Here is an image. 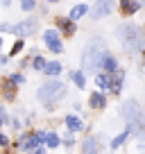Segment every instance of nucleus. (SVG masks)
I'll return each instance as SVG.
<instances>
[{"instance_id":"a878e982","label":"nucleus","mask_w":145,"mask_h":154,"mask_svg":"<svg viewBox=\"0 0 145 154\" xmlns=\"http://www.w3.org/2000/svg\"><path fill=\"white\" fill-rule=\"evenodd\" d=\"M63 143H66L68 147H70V145H72V136H66V138H63Z\"/></svg>"},{"instance_id":"0eeeda50","label":"nucleus","mask_w":145,"mask_h":154,"mask_svg":"<svg viewBox=\"0 0 145 154\" xmlns=\"http://www.w3.org/2000/svg\"><path fill=\"white\" fill-rule=\"evenodd\" d=\"M138 102H134V100H127L125 104L120 106V116L122 118H127V120H131V118H136L138 116Z\"/></svg>"},{"instance_id":"a211bd4d","label":"nucleus","mask_w":145,"mask_h":154,"mask_svg":"<svg viewBox=\"0 0 145 154\" xmlns=\"http://www.w3.org/2000/svg\"><path fill=\"white\" fill-rule=\"evenodd\" d=\"M95 84L100 88H109V86H111V77H109V75H97L95 77Z\"/></svg>"},{"instance_id":"9d476101","label":"nucleus","mask_w":145,"mask_h":154,"mask_svg":"<svg viewBox=\"0 0 145 154\" xmlns=\"http://www.w3.org/2000/svg\"><path fill=\"white\" fill-rule=\"evenodd\" d=\"M57 25L63 29V34H68V36H72V34H75V23H72V18H59Z\"/></svg>"},{"instance_id":"f257e3e1","label":"nucleus","mask_w":145,"mask_h":154,"mask_svg":"<svg viewBox=\"0 0 145 154\" xmlns=\"http://www.w3.org/2000/svg\"><path fill=\"white\" fill-rule=\"evenodd\" d=\"M106 57V43L104 38L95 36L91 38L84 48V54H82V68L86 72H95L97 68H102V59Z\"/></svg>"},{"instance_id":"f3484780","label":"nucleus","mask_w":145,"mask_h":154,"mask_svg":"<svg viewBox=\"0 0 145 154\" xmlns=\"http://www.w3.org/2000/svg\"><path fill=\"white\" fill-rule=\"evenodd\" d=\"M97 149H100V145H97L95 138H86L82 145V152H97Z\"/></svg>"},{"instance_id":"4468645a","label":"nucleus","mask_w":145,"mask_h":154,"mask_svg":"<svg viewBox=\"0 0 145 154\" xmlns=\"http://www.w3.org/2000/svg\"><path fill=\"white\" fill-rule=\"evenodd\" d=\"M43 72L45 75H59V72H61V63H57V61H50V63H45L43 66Z\"/></svg>"},{"instance_id":"cd10ccee","label":"nucleus","mask_w":145,"mask_h":154,"mask_svg":"<svg viewBox=\"0 0 145 154\" xmlns=\"http://www.w3.org/2000/svg\"><path fill=\"white\" fill-rule=\"evenodd\" d=\"M48 2H57V0H48Z\"/></svg>"},{"instance_id":"423d86ee","label":"nucleus","mask_w":145,"mask_h":154,"mask_svg":"<svg viewBox=\"0 0 145 154\" xmlns=\"http://www.w3.org/2000/svg\"><path fill=\"white\" fill-rule=\"evenodd\" d=\"M43 38H45V43H48V48L52 50V52H63L61 38H59V34L54 32V29H45V32H43Z\"/></svg>"},{"instance_id":"393cba45","label":"nucleus","mask_w":145,"mask_h":154,"mask_svg":"<svg viewBox=\"0 0 145 154\" xmlns=\"http://www.w3.org/2000/svg\"><path fill=\"white\" fill-rule=\"evenodd\" d=\"M7 143H9V140H7V136H5V134H0V147H5Z\"/></svg>"},{"instance_id":"39448f33","label":"nucleus","mask_w":145,"mask_h":154,"mask_svg":"<svg viewBox=\"0 0 145 154\" xmlns=\"http://www.w3.org/2000/svg\"><path fill=\"white\" fill-rule=\"evenodd\" d=\"M111 7H113V2L111 0H97L95 5H93V9H91V16L93 18H104V16H109L111 14Z\"/></svg>"},{"instance_id":"5701e85b","label":"nucleus","mask_w":145,"mask_h":154,"mask_svg":"<svg viewBox=\"0 0 145 154\" xmlns=\"http://www.w3.org/2000/svg\"><path fill=\"white\" fill-rule=\"evenodd\" d=\"M20 50H23V41H20V38H18V41H16V43H14V48H11V54H18Z\"/></svg>"},{"instance_id":"6ab92c4d","label":"nucleus","mask_w":145,"mask_h":154,"mask_svg":"<svg viewBox=\"0 0 145 154\" xmlns=\"http://www.w3.org/2000/svg\"><path fill=\"white\" fill-rule=\"evenodd\" d=\"M72 79H75V84H77L79 88L86 86V77H84V72H72Z\"/></svg>"},{"instance_id":"f8f14e48","label":"nucleus","mask_w":145,"mask_h":154,"mask_svg":"<svg viewBox=\"0 0 145 154\" xmlns=\"http://www.w3.org/2000/svg\"><path fill=\"white\" fill-rule=\"evenodd\" d=\"M66 127H68L70 131H79L84 125H82V120H79V118H75V116H66Z\"/></svg>"},{"instance_id":"ddd939ff","label":"nucleus","mask_w":145,"mask_h":154,"mask_svg":"<svg viewBox=\"0 0 145 154\" xmlns=\"http://www.w3.org/2000/svg\"><path fill=\"white\" fill-rule=\"evenodd\" d=\"M39 143H41L39 136L34 134V136H27V138H25V143L20 145V147H23V149H39Z\"/></svg>"},{"instance_id":"7ed1b4c3","label":"nucleus","mask_w":145,"mask_h":154,"mask_svg":"<svg viewBox=\"0 0 145 154\" xmlns=\"http://www.w3.org/2000/svg\"><path fill=\"white\" fill-rule=\"evenodd\" d=\"M63 95H66V86H63L61 82H57V79H50V82H45L43 86L36 91V97H39L41 102H45L48 106H52V102L61 100Z\"/></svg>"},{"instance_id":"6e6552de","label":"nucleus","mask_w":145,"mask_h":154,"mask_svg":"<svg viewBox=\"0 0 145 154\" xmlns=\"http://www.w3.org/2000/svg\"><path fill=\"white\" fill-rule=\"evenodd\" d=\"M136 9H138V2H136V0H120V11L125 16L136 14Z\"/></svg>"},{"instance_id":"9b49d317","label":"nucleus","mask_w":145,"mask_h":154,"mask_svg":"<svg viewBox=\"0 0 145 154\" xmlns=\"http://www.w3.org/2000/svg\"><path fill=\"white\" fill-rule=\"evenodd\" d=\"M88 102H91L93 109H102V106L106 104V97L102 95V93H91V100H88Z\"/></svg>"},{"instance_id":"2eb2a0df","label":"nucleus","mask_w":145,"mask_h":154,"mask_svg":"<svg viewBox=\"0 0 145 154\" xmlns=\"http://www.w3.org/2000/svg\"><path fill=\"white\" fill-rule=\"evenodd\" d=\"M41 140H43L48 147H57V145H59V136H57V134H52V131H48V134L43 131V138H41Z\"/></svg>"},{"instance_id":"aec40b11","label":"nucleus","mask_w":145,"mask_h":154,"mask_svg":"<svg viewBox=\"0 0 145 154\" xmlns=\"http://www.w3.org/2000/svg\"><path fill=\"white\" fill-rule=\"evenodd\" d=\"M127 136H129V131H122L120 136H116V138H113V143H111V147H113V149H116V147H120V145L125 143V138H127Z\"/></svg>"},{"instance_id":"4be33fe9","label":"nucleus","mask_w":145,"mask_h":154,"mask_svg":"<svg viewBox=\"0 0 145 154\" xmlns=\"http://www.w3.org/2000/svg\"><path fill=\"white\" fill-rule=\"evenodd\" d=\"M43 66H45L43 57H34V68H36V70H43Z\"/></svg>"},{"instance_id":"b1692460","label":"nucleus","mask_w":145,"mask_h":154,"mask_svg":"<svg viewBox=\"0 0 145 154\" xmlns=\"http://www.w3.org/2000/svg\"><path fill=\"white\" fill-rule=\"evenodd\" d=\"M11 82L14 84H23V75H11Z\"/></svg>"},{"instance_id":"20e7f679","label":"nucleus","mask_w":145,"mask_h":154,"mask_svg":"<svg viewBox=\"0 0 145 154\" xmlns=\"http://www.w3.org/2000/svg\"><path fill=\"white\" fill-rule=\"evenodd\" d=\"M36 27H39V20L36 18H27V20H20L18 25H14L11 32L18 34V36H29V34L36 32Z\"/></svg>"},{"instance_id":"f03ea898","label":"nucleus","mask_w":145,"mask_h":154,"mask_svg":"<svg viewBox=\"0 0 145 154\" xmlns=\"http://www.w3.org/2000/svg\"><path fill=\"white\" fill-rule=\"evenodd\" d=\"M116 36L122 41L129 52H140L143 50V36H140V29L134 23H125L120 27H116Z\"/></svg>"},{"instance_id":"1a4fd4ad","label":"nucleus","mask_w":145,"mask_h":154,"mask_svg":"<svg viewBox=\"0 0 145 154\" xmlns=\"http://www.w3.org/2000/svg\"><path fill=\"white\" fill-rule=\"evenodd\" d=\"M102 68H104L106 72H118V61H116V57H111V54L106 52V57L102 59Z\"/></svg>"},{"instance_id":"bb28decb","label":"nucleus","mask_w":145,"mask_h":154,"mask_svg":"<svg viewBox=\"0 0 145 154\" xmlns=\"http://www.w3.org/2000/svg\"><path fill=\"white\" fill-rule=\"evenodd\" d=\"M2 5H9V0H2Z\"/></svg>"},{"instance_id":"c85d7f7f","label":"nucleus","mask_w":145,"mask_h":154,"mask_svg":"<svg viewBox=\"0 0 145 154\" xmlns=\"http://www.w3.org/2000/svg\"><path fill=\"white\" fill-rule=\"evenodd\" d=\"M0 45H2V38H0Z\"/></svg>"},{"instance_id":"dca6fc26","label":"nucleus","mask_w":145,"mask_h":154,"mask_svg":"<svg viewBox=\"0 0 145 154\" xmlns=\"http://www.w3.org/2000/svg\"><path fill=\"white\" fill-rule=\"evenodd\" d=\"M86 11H88V7H86V5H75V7L70 9V18H72V20H77V18H82Z\"/></svg>"},{"instance_id":"412c9836","label":"nucleus","mask_w":145,"mask_h":154,"mask_svg":"<svg viewBox=\"0 0 145 154\" xmlns=\"http://www.w3.org/2000/svg\"><path fill=\"white\" fill-rule=\"evenodd\" d=\"M20 7H23L25 11H32L34 7H36V0H20Z\"/></svg>"}]
</instances>
